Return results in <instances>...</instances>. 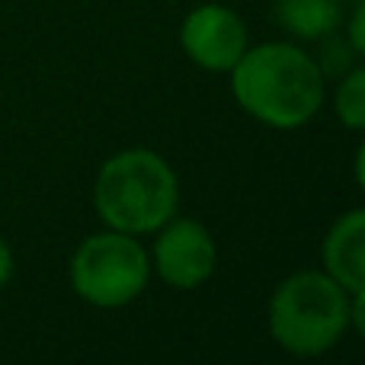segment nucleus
<instances>
[{"label": "nucleus", "instance_id": "11", "mask_svg": "<svg viewBox=\"0 0 365 365\" xmlns=\"http://www.w3.org/2000/svg\"><path fill=\"white\" fill-rule=\"evenodd\" d=\"M349 327L365 340V289L349 295Z\"/></svg>", "mask_w": 365, "mask_h": 365}, {"label": "nucleus", "instance_id": "9", "mask_svg": "<svg viewBox=\"0 0 365 365\" xmlns=\"http://www.w3.org/2000/svg\"><path fill=\"white\" fill-rule=\"evenodd\" d=\"M334 113L353 132H365V64L353 68L334 93Z\"/></svg>", "mask_w": 365, "mask_h": 365}, {"label": "nucleus", "instance_id": "5", "mask_svg": "<svg viewBox=\"0 0 365 365\" xmlns=\"http://www.w3.org/2000/svg\"><path fill=\"white\" fill-rule=\"evenodd\" d=\"M158 237L151 247V272H158L160 282L177 292L199 289L202 282L218 269V244L212 231L195 218H177L173 215L164 227H158Z\"/></svg>", "mask_w": 365, "mask_h": 365}, {"label": "nucleus", "instance_id": "3", "mask_svg": "<svg viewBox=\"0 0 365 365\" xmlns=\"http://www.w3.org/2000/svg\"><path fill=\"white\" fill-rule=\"evenodd\" d=\"M349 330V292L324 269H302L269 298V336L289 356H324Z\"/></svg>", "mask_w": 365, "mask_h": 365}, {"label": "nucleus", "instance_id": "7", "mask_svg": "<svg viewBox=\"0 0 365 365\" xmlns=\"http://www.w3.org/2000/svg\"><path fill=\"white\" fill-rule=\"evenodd\" d=\"M321 259L324 272L340 282L349 295L365 289V208H353L330 225Z\"/></svg>", "mask_w": 365, "mask_h": 365}, {"label": "nucleus", "instance_id": "1", "mask_svg": "<svg viewBox=\"0 0 365 365\" xmlns=\"http://www.w3.org/2000/svg\"><path fill=\"white\" fill-rule=\"evenodd\" d=\"M227 74L237 106L279 132L308 125L324 106L321 61L295 42L253 45Z\"/></svg>", "mask_w": 365, "mask_h": 365}, {"label": "nucleus", "instance_id": "13", "mask_svg": "<svg viewBox=\"0 0 365 365\" xmlns=\"http://www.w3.org/2000/svg\"><path fill=\"white\" fill-rule=\"evenodd\" d=\"M353 173H356V182H359V189L365 192V138H362L359 151H356V164H353Z\"/></svg>", "mask_w": 365, "mask_h": 365}, {"label": "nucleus", "instance_id": "10", "mask_svg": "<svg viewBox=\"0 0 365 365\" xmlns=\"http://www.w3.org/2000/svg\"><path fill=\"white\" fill-rule=\"evenodd\" d=\"M346 38H349V48H353L356 55L365 58V0H359V4H356V10L349 13Z\"/></svg>", "mask_w": 365, "mask_h": 365}, {"label": "nucleus", "instance_id": "4", "mask_svg": "<svg viewBox=\"0 0 365 365\" xmlns=\"http://www.w3.org/2000/svg\"><path fill=\"white\" fill-rule=\"evenodd\" d=\"M151 257L135 234H90L71 257V289L93 308H122L148 289Z\"/></svg>", "mask_w": 365, "mask_h": 365}, {"label": "nucleus", "instance_id": "2", "mask_svg": "<svg viewBox=\"0 0 365 365\" xmlns=\"http://www.w3.org/2000/svg\"><path fill=\"white\" fill-rule=\"evenodd\" d=\"M93 205L103 225L125 234H154L177 215V170L151 148H128L100 167L93 182Z\"/></svg>", "mask_w": 365, "mask_h": 365}, {"label": "nucleus", "instance_id": "8", "mask_svg": "<svg viewBox=\"0 0 365 365\" xmlns=\"http://www.w3.org/2000/svg\"><path fill=\"white\" fill-rule=\"evenodd\" d=\"M276 23L304 42L330 38L343 23V0H276Z\"/></svg>", "mask_w": 365, "mask_h": 365}, {"label": "nucleus", "instance_id": "12", "mask_svg": "<svg viewBox=\"0 0 365 365\" xmlns=\"http://www.w3.org/2000/svg\"><path fill=\"white\" fill-rule=\"evenodd\" d=\"M13 269H16V259H13L10 244H6L4 234H0V289H4V285L13 279Z\"/></svg>", "mask_w": 365, "mask_h": 365}, {"label": "nucleus", "instance_id": "6", "mask_svg": "<svg viewBox=\"0 0 365 365\" xmlns=\"http://www.w3.org/2000/svg\"><path fill=\"white\" fill-rule=\"evenodd\" d=\"M180 45L195 68L227 74L250 48V36H247V23L231 6L202 4L182 19Z\"/></svg>", "mask_w": 365, "mask_h": 365}]
</instances>
